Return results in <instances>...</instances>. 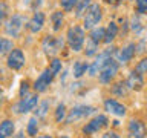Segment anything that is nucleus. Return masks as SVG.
Returning <instances> with one entry per match:
<instances>
[{"label":"nucleus","instance_id":"1","mask_svg":"<svg viewBox=\"0 0 147 138\" xmlns=\"http://www.w3.org/2000/svg\"><path fill=\"white\" fill-rule=\"evenodd\" d=\"M84 41H86V31L81 26L74 25L67 29L66 43L72 52H80L81 49H84Z\"/></svg>","mask_w":147,"mask_h":138},{"label":"nucleus","instance_id":"2","mask_svg":"<svg viewBox=\"0 0 147 138\" xmlns=\"http://www.w3.org/2000/svg\"><path fill=\"white\" fill-rule=\"evenodd\" d=\"M64 48V40L60 35H45L41 40V49L48 57H55L60 51H63Z\"/></svg>","mask_w":147,"mask_h":138},{"label":"nucleus","instance_id":"3","mask_svg":"<svg viewBox=\"0 0 147 138\" xmlns=\"http://www.w3.org/2000/svg\"><path fill=\"white\" fill-rule=\"evenodd\" d=\"M101 18H103V8H101V5L92 3L90 6L87 8V11L84 12V16H83V29L90 31L92 28L98 26Z\"/></svg>","mask_w":147,"mask_h":138},{"label":"nucleus","instance_id":"4","mask_svg":"<svg viewBox=\"0 0 147 138\" xmlns=\"http://www.w3.org/2000/svg\"><path fill=\"white\" fill-rule=\"evenodd\" d=\"M25 23H26V20L22 14H12V16H9L8 20L5 22V32H6V35L14 37V39L20 37L23 28H25Z\"/></svg>","mask_w":147,"mask_h":138},{"label":"nucleus","instance_id":"5","mask_svg":"<svg viewBox=\"0 0 147 138\" xmlns=\"http://www.w3.org/2000/svg\"><path fill=\"white\" fill-rule=\"evenodd\" d=\"M115 52H117V51H115V48H110V49H106V51H103V52H100V54L95 57L94 62H92V64H89L87 74H89L90 77L98 75V72L104 68V64L107 63L110 58H113Z\"/></svg>","mask_w":147,"mask_h":138},{"label":"nucleus","instance_id":"6","mask_svg":"<svg viewBox=\"0 0 147 138\" xmlns=\"http://www.w3.org/2000/svg\"><path fill=\"white\" fill-rule=\"evenodd\" d=\"M95 112V108L94 106H89V104H78V106H74V108L69 110V114L66 115V124H72L75 121H80V120L89 117Z\"/></svg>","mask_w":147,"mask_h":138},{"label":"nucleus","instance_id":"7","mask_svg":"<svg viewBox=\"0 0 147 138\" xmlns=\"http://www.w3.org/2000/svg\"><path fill=\"white\" fill-rule=\"evenodd\" d=\"M119 69V63L115 58H110L107 63L104 64V68L98 72V80L103 85H110V81L115 78V75L118 74Z\"/></svg>","mask_w":147,"mask_h":138},{"label":"nucleus","instance_id":"8","mask_svg":"<svg viewBox=\"0 0 147 138\" xmlns=\"http://www.w3.org/2000/svg\"><path fill=\"white\" fill-rule=\"evenodd\" d=\"M37 104H38V95H37V92L35 94H26L14 106V110L17 114H28L31 110H34Z\"/></svg>","mask_w":147,"mask_h":138},{"label":"nucleus","instance_id":"9","mask_svg":"<svg viewBox=\"0 0 147 138\" xmlns=\"http://www.w3.org/2000/svg\"><path fill=\"white\" fill-rule=\"evenodd\" d=\"M25 63H26L25 52L18 48H12L11 52L8 54V60H6L8 68L12 69V71H20V69L25 66Z\"/></svg>","mask_w":147,"mask_h":138},{"label":"nucleus","instance_id":"10","mask_svg":"<svg viewBox=\"0 0 147 138\" xmlns=\"http://www.w3.org/2000/svg\"><path fill=\"white\" fill-rule=\"evenodd\" d=\"M107 124H109V118L106 117V115L100 114V115H96V117L92 118L89 123H86V126L83 127V133H84V135H94V133L101 131L103 127H106Z\"/></svg>","mask_w":147,"mask_h":138},{"label":"nucleus","instance_id":"11","mask_svg":"<svg viewBox=\"0 0 147 138\" xmlns=\"http://www.w3.org/2000/svg\"><path fill=\"white\" fill-rule=\"evenodd\" d=\"M136 54V43H129L127 46H124L123 49H118L115 52L113 57L117 58V62L119 64H126L129 62H132V58Z\"/></svg>","mask_w":147,"mask_h":138},{"label":"nucleus","instance_id":"12","mask_svg":"<svg viewBox=\"0 0 147 138\" xmlns=\"http://www.w3.org/2000/svg\"><path fill=\"white\" fill-rule=\"evenodd\" d=\"M52 80H54V74L49 71V68H46L45 71L40 74V77L35 80V83H34V91L37 92V94L48 91V87L51 86Z\"/></svg>","mask_w":147,"mask_h":138},{"label":"nucleus","instance_id":"13","mask_svg":"<svg viewBox=\"0 0 147 138\" xmlns=\"http://www.w3.org/2000/svg\"><path fill=\"white\" fill-rule=\"evenodd\" d=\"M127 133H129V138H146V135H147L146 124L141 120L133 118L127 124Z\"/></svg>","mask_w":147,"mask_h":138},{"label":"nucleus","instance_id":"14","mask_svg":"<svg viewBox=\"0 0 147 138\" xmlns=\"http://www.w3.org/2000/svg\"><path fill=\"white\" fill-rule=\"evenodd\" d=\"M45 20H46L45 12L35 11V12H34V16H32L29 20H28L26 28L29 29V32H32V34H37V32H40V31H41V28L45 26Z\"/></svg>","mask_w":147,"mask_h":138},{"label":"nucleus","instance_id":"15","mask_svg":"<svg viewBox=\"0 0 147 138\" xmlns=\"http://www.w3.org/2000/svg\"><path fill=\"white\" fill-rule=\"evenodd\" d=\"M104 109L107 110L109 114L112 115H117V117H124L127 112V108L124 106L123 103H119L118 100L115 98H107L104 100Z\"/></svg>","mask_w":147,"mask_h":138},{"label":"nucleus","instance_id":"16","mask_svg":"<svg viewBox=\"0 0 147 138\" xmlns=\"http://www.w3.org/2000/svg\"><path fill=\"white\" fill-rule=\"evenodd\" d=\"M126 86L130 91H141L142 86H144V78H142V75L138 74L136 71H132L126 78Z\"/></svg>","mask_w":147,"mask_h":138},{"label":"nucleus","instance_id":"17","mask_svg":"<svg viewBox=\"0 0 147 138\" xmlns=\"http://www.w3.org/2000/svg\"><path fill=\"white\" fill-rule=\"evenodd\" d=\"M118 31H119V28L118 25L115 22H110L107 26H106V32H104V43H112V41L117 39V35H118Z\"/></svg>","mask_w":147,"mask_h":138},{"label":"nucleus","instance_id":"18","mask_svg":"<svg viewBox=\"0 0 147 138\" xmlns=\"http://www.w3.org/2000/svg\"><path fill=\"white\" fill-rule=\"evenodd\" d=\"M14 131H16V124L12 120H5L0 123V138H9L12 137Z\"/></svg>","mask_w":147,"mask_h":138},{"label":"nucleus","instance_id":"19","mask_svg":"<svg viewBox=\"0 0 147 138\" xmlns=\"http://www.w3.org/2000/svg\"><path fill=\"white\" fill-rule=\"evenodd\" d=\"M104 32H106V28L103 26H95V28H92L90 32H89V39L92 41H95V43H101V41L104 40Z\"/></svg>","mask_w":147,"mask_h":138},{"label":"nucleus","instance_id":"20","mask_svg":"<svg viewBox=\"0 0 147 138\" xmlns=\"http://www.w3.org/2000/svg\"><path fill=\"white\" fill-rule=\"evenodd\" d=\"M87 69H89V64H87L86 62L78 60V62H75V63H74V66H72L74 77H75V78H81V77L87 72Z\"/></svg>","mask_w":147,"mask_h":138},{"label":"nucleus","instance_id":"21","mask_svg":"<svg viewBox=\"0 0 147 138\" xmlns=\"http://www.w3.org/2000/svg\"><path fill=\"white\" fill-rule=\"evenodd\" d=\"M51 22H52V29L54 31H60L64 22V14L61 11H54L51 16Z\"/></svg>","mask_w":147,"mask_h":138},{"label":"nucleus","instance_id":"22","mask_svg":"<svg viewBox=\"0 0 147 138\" xmlns=\"http://www.w3.org/2000/svg\"><path fill=\"white\" fill-rule=\"evenodd\" d=\"M12 48H14L12 40L0 37V58L5 57V55H8L9 52H11V49H12Z\"/></svg>","mask_w":147,"mask_h":138},{"label":"nucleus","instance_id":"23","mask_svg":"<svg viewBox=\"0 0 147 138\" xmlns=\"http://www.w3.org/2000/svg\"><path fill=\"white\" fill-rule=\"evenodd\" d=\"M49 106H51L49 100H45V101H41V103H38L35 106V117L37 118H45L46 114H48V110H49Z\"/></svg>","mask_w":147,"mask_h":138},{"label":"nucleus","instance_id":"24","mask_svg":"<svg viewBox=\"0 0 147 138\" xmlns=\"http://www.w3.org/2000/svg\"><path fill=\"white\" fill-rule=\"evenodd\" d=\"M90 5H92V0H78V3L75 6V17H78V18L83 17Z\"/></svg>","mask_w":147,"mask_h":138},{"label":"nucleus","instance_id":"25","mask_svg":"<svg viewBox=\"0 0 147 138\" xmlns=\"http://www.w3.org/2000/svg\"><path fill=\"white\" fill-rule=\"evenodd\" d=\"M129 87L126 86V81H118L115 86H112V94L117 97H126Z\"/></svg>","mask_w":147,"mask_h":138},{"label":"nucleus","instance_id":"26","mask_svg":"<svg viewBox=\"0 0 147 138\" xmlns=\"http://www.w3.org/2000/svg\"><path fill=\"white\" fill-rule=\"evenodd\" d=\"M84 54H86V57H94V55H96V54H98V43H95V41H92L89 39V40H87V43H86Z\"/></svg>","mask_w":147,"mask_h":138},{"label":"nucleus","instance_id":"27","mask_svg":"<svg viewBox=\"0 0 147 138\" xmlns=\"http://www.w3.org/2000/svg\"><path fill=\"white\" fill-rule=\"evenodd\" d=\"M9 17V5L5 0H0V25H3Z\"/></svg>","mask_w":147,"mask_h":138},{"label":"nucleus","instance_id":"28","mask_svg":"<svg viewBox=\"0 0 147 138\" xmlns=\"http://www.w3.org/2000/svg\"><path fill=\"white\" fill-rule=\"evenodd\" d=\"M37 117H32L29 121H28V127H26V132H28V135H31V137H35L37 135V132H38V121H37Z\"/></svg>","mask_w":147,"mask_h":138},{"label":"nucleus","instance_id":"29","mask_svg":"<svg viewBox=\"0 0 147 138\" xmlns=\"http://www.w3.org/2000/svg\"><path fill=\"white\" fill-rule=\"evenodd\" d=\"M66 118V104L64 103H60L55 109V121L57 123H61L63 120Z\"/></svg>","mask_w":147,"mask_h":138},{"label":"nucleus","instance_id":"30","mask_svg":"<svg viewBox=\"0 0 147 138\" xmlns=\"http://www.w3.org/2000/svg\"><path fill=\"white\" fill-rule=\"evenodd\" d=\"M78 3V0H60V6H61V9L64 12H71L75 9Z\"/></svg>","mask_w":147,"mask_h":138},{"label":"nucleus","instance_id":"31","mask_svg":"<svg viewBox=\"0 0 147 138\" xmlns=\"http://www.w3.org/2000/svg\"><path fill=\"white\" fill-rule=\"evenodd\" d=\"M61 68H63L61 60H60V58H52V62H51V64H49V71L54 74V77L57 75V74L61 72Z\"/></svg>","mask_w":147,"mask_h":138},{"label":"nucleus","instance_id":"32","mask_svg":"<svg viewBox=\"0 0 147 138\" xmlns=\"http://www.w3.org/2000/svg\"><path fill=\"white\" fill-rule=\"evenodd\" d=\"M133 71H136L138 74H141V75H144V74H147V57H142L140 62L136 63V66Z\"/></svg>","mask_w":147,"mask_h":138},{"label":"nucleus","instance_id":"33","mask_svg":"<svg viewBox=\"0 0 147 138\" xmlns=\"http://www.w3.org/2000/svg\"><path fill=\"white\" fill-rule=\"evenodd\" d=\"M135 3H136V12L138 14L147 12V0H135Z\"/></svg>","mask_w":147,"mask_h":138},{"label":"nucleus","instance_id":"34","mask_svg":"<svg viewBox=\"0 0 147 138\" xmlns=\"http://www.w3.org/2000/svg\"><path fill=\"white\" fill-rule=\"evenodd\" d=\"M132 31L133 32H141L142 31V26H141V23H140V20H138V16H133V18H132Z\"/></svg>","mask_w":147,"mask_h":138},{"label":"nucleus","instance_id":"35","mask_svg":"<svg viewBox=\"0 0 147 138\" xmlns=\"http://www.w3.org/2000/svg\"><path fill=\"white\" fill-rule=\"evenodd\" d=\"M103 138H121V137H119L117 132H113V131H109V132H106L104 135H103Z\"/></svg>","mask_w":147,"mask_h":138},{"label":"nucleus","instance_id":"36","mask_svg":"<svg viewBox=\"0 0 147 138\" xmlns=\"http://www.w3.org/2000/svg\"><path fill=\"white\" fill-rule=\"evenodd\" d=\"M28 94V81H23L22 83V87H20V97L26 95Z\"/></svg>","mask_w":147,"mask_h":138},{"label":"nucleus","instance_id":"37","mask_svg":"<svg viewBox=\"0 0 147 138\" xmlns=\"http://www.w3.org/2000/svg\"><path fill=\"white\" fill-rule=\"evenodd\" d=\"M106 3H109V5H119L121 3V0H104Z\"/></svg>","mask_w":147,"mask_h":138},{"label":"nucleus","instance_id":"38","mask_svg":"<svg viewBox=\"0 0 147 138\" xmlns=\"http://www.w3.org/2000/svg\"><path fill=\"white\" fill-rule=\"evenodd\" d=\"M37 138H52L51 135H41V137H37Z\"/></svg>","mask_w":147,"mask_h":138},{"label":"nucleus","instance_id":"39","mask_svg":"<svg viewBox=\"0 0 147 138\" xmlns=\"http://www.w3.org/2000/svg\"><path fill=\"white\" fill-rule=\"evenodd\" d=\"M60 138H69V137H60Z\"/></svg>","mask_w":147,"mask_h":138}]
</instances>
